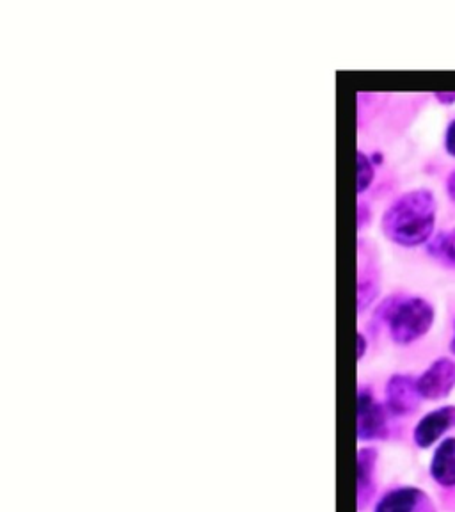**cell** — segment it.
I'll use <instances>...</instances> for the list:
<instances>
[{"mask_svg": "<svg viewBox=\"0 0 455 512\" xmlns=\"http://www.w3.org/2000/svg\"><path fill=\"white\" fill-rule=\"evenodd\" d=\"M420 392L415 377L395 374L386 383V409L393 416H409L420 408Z\"/></svg>", "mask_w": 455, "mask_h": 512, "instance_id": "cell-5", "label": "cell"}, {"mask_svg": "<svg viewBox=\"0 0 455 512\" xmlns=\"http://www.w3.org/2000/svg\"><path fill=\"white\" fill-rule=\"evenodd\" d=\"M376 448H361L358 452V507L363 511L376 493Z\"/></svg>", "mask_w": 455, "mask_h": 512, "instance_id": "cell-9", "label": "cell"}, {"mask_svg": "<svg viewBox=\"0 0 455 512\" xmlns=\"http://www.w3.org/2000/svg\"><path fill=\"white\" fill-rule=\"evenodd\" d=\"M376 178V166L370 160L367 153L358 152V194H363L370 189V185L374 184Z\"/></svg>", "mask_w": 455, "mask_h": 512, "instance_id": "cell-11", "label": "cell"}, {"mask_svg": "<svg viewBox=\"0 0 455 512\" xmlns=\"http://www.w3.org/2000/svg\"><path fill=\"white\" fill-rule=\"evenodd\" d=\"M431 477L441 488H455V438L441 441L431 459Z\"/></svg>", "mask_w": 455, "mask_h": 512, "instance_id": "cell-8", "label": "cell"}, {"mask_svg": "<svg viewBox=\"0 0 455 512\" xmlns=\"http://www.w3.org/2000/svg\"><path fill=\"white\" fill-rule=\"evenodd\" d=\"M420 397L425 400L447 399L455 388V361L440 358L416 379Z\"/></svg>", "mask_w": 455, "mask_h": 512, "instance_id": "cell-4", "label": "cell"}, {"mask_svg": "<svg viewBox=\"0 0 455 512\" xmlns=\"http://www.w3.org/2000/svg\"><path fill=\"white\" fill-rule=\"evenodd\" d=\"M436 212V196L429 189L404 192L384 210L381 228L386 239L400 248H418L431 240Z\"/></svg>", "mask_w": 455, "mask_h": 512, "instance_id": "cell-1", "label": "cell"}, {"mask_svg": "<svg viewBox=\"0 0 455 512\" xmlns=\"http://www.w3.org/2000/svg\"><path fill=\"white\" fill-rule=\"evenodd\" d=\"M452 429H455V406H443L420 418L413 432V440L416 447L431 448Z\"/></svg>", "mask_w": 455, "mask_h": 512, "instance_id": "cell-6", "label": "cell"}, {"mask_svg": "<svg viewBox=\"0 0 455 512\" xmlns=\"http://www.w3.org/2000/svg\"><path fill=\"white\" fill-rule=\"evenodd\" d=\"M427 253L441 264L455 267V228L438 233L434 239L429 240Z\"/></svg>", "mask_w": 455, "mask_h": 512, "instance_id": "cell-10", "label": "cell"}, {"mask_svg": "<svg viewBox=\"0 0 455 512\" xmlns=\"http://www.w3.org/2000/svg\"><path fill=\"white\" fill-rule=\"evenodd\" d=\"M447 194L450 196V200L455 203V171L447 178Z\"/></svg>", "mask_w": 455, "mask_h": 512, "instance_id": "cell-16", "label": "cell"}, {"mask_svg": "<svg viewBox=\"0 0 455 512\" xmlns=\"http://www.w3.org/2000/svg\"><path fill=\"white\" fill-rule=\"evenodd\" d=\"M445 150L450 157L455 159V120L450 121L447 132H445Z\"/></svg>", "mask_w": 455, "mask_h": 512, "instance_id": "cell-13", "label": "cell"}, {"mask_svg": "<svg viewBox=\"0 0 455 512\" xmlns=\"http://www.w3.org/2000/svg\"><path fill=\"white\" fill-rule=\"evenodd\" d=\"M367 336L360 333L358 335V360H363L365 358V354H367Z\"/></svg>", "mask_w": 455, "mask_h": 512, "instance_id": "cell-14", "label": "cell"}, {"mask_svg": "<svg viewBox=\"0 0 455 512\" xmlns=\"http://www.w3.org/2000/svg\"><path fill=\"white\" fill-rule=\"evenodd\" d=\"M377 292H379V287H377L376 281L360 280V285H358V310L361 313L365 312L368 306L376 301Z\"/></svg>", "mask_w": 455, "mask_h": 512, "instance_id": "cell-12", "label": "cell"}, {"mask_svg": "<svg viewBox=\"0 0 455 512\" xmlns=\"http://www.w3.org/2000/svg\"><path fill=\"white\" fill-rule=\"evenodd\" d=\"M374 512H434L429 496L418 488H397L377 502Z\"/></svg>", "mask_w": 455, "mask_h": 512, "instance_id": "cell-7", "label": "cell"}, {"mask_svg": "<svg viewBox=\"0 0 455 512\" xmlns=\"http://www.w3.org/2000/svg\"><path fill=\"white\" fill-rule=\"evenodd\" d=\"M434 98L443 105L455 104V93H434Z\"/></svg>", "mask_w": 455, "mask_h": 512, "instance_id": "cell-15", "label": "cell"}, {"mask_svg": "<svg viewBox=\"0 0 455 512\" xmlns=\"http://www.w3.org/2000/svg\"><path fill=\"white\" fill-rule=\"evenodd\" d=\"M390 411L374 399V393L361 388L358 393V438L361 441L384 440L390 432Z\"/></svg>", "mask_w": 455, "mask_h": 512, "instance_id": "cell-3", "label": "cell"}, {"mask_svg": "<svg viewBox=\"0 0 455 512\" xmlns=\"http://www.w3.org/2000/svg\"><path fill=\"white\" fill-rule=\"evenodd\" d=\"M450 352L455 356V322H454V336H452V342H450Z\"/></svg>", "mask_w": 455, "mask_h": 512, "instance_id": "cell-17", "label": "cell"}, {"mask_svg": "<svg viewBox=\"0 0 455 512\" xmlns=\"http://www.w3.org/2000/svg\"><path fill=\"white\" fill-rule=\"evenodd\" d=\"M434 319V306L424 297H386L376 310V320L388 324L390 336L397 345L415 344L424 338L431 331Z\"/></svg>", "mask_w": 455, "mask_h": 512, "instance_id": "cell-2", "label": "cell"}]
</instances>
